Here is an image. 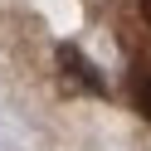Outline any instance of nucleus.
I'll return each mask as SVG.
<instances>
[{"label": "nucleus", "mask_w": 151, "mask_h": 151, "mask_svg": "<svg viewBox=\"0 0 151 151\" xmlns=\"http://www.w3.org/2000/svg\"><path fill=\"white\" fill-rule=\"evenodd\" d=\"M137 107H141V117L151 122V68L137 78Z\"/></svg>", "instance_id": "obj_2"}, {"label": "nucleus", "mask_w": 151, "mask_h": 151, "mask_svg": "<svg viewBox=\"0 0 151 151\" xmlns=\"http://www.w3.org/2000/svg\"><path fill=\"white\" fill-rule=\"evenodd\" d=\"M146 10H151V0H146Z\"/></svg>", "instance_id": "obj_3"}, {"label": "nucleus", "mask_w": 151, "mask_h": 151, "mask_svg": "<svg viewBox=\"0 0 151 151\" xmlns=\"http://www.w3.org/2000/svg\"><path fill=\"white\" fill-rule=\"evenodd\" d=\"M59 59H63V63H68V68H73V73H78V78H83V83H88V88H93V93H102V78H98V73H93V68H88V59H83V54H73V49H68V44H63V49H59Z\"/></svg>", "instance_id": "obj_1"}]
</instances>
